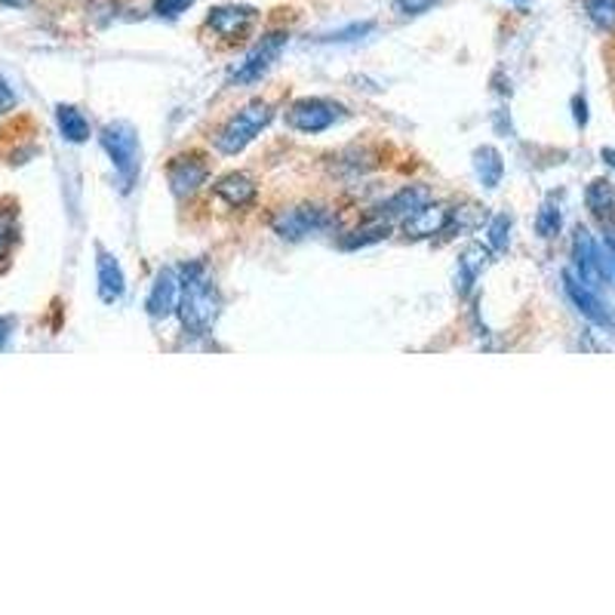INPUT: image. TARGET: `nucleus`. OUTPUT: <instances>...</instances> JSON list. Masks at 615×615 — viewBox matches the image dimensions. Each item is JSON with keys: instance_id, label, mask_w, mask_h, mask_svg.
I'll return each instance as SVG.
<instances>
[{"instance_id": "f03ea898", "label": "nucleus", "mask_w": 615, "mask_h": 615, "mask_svg": "<svg viewBox=\"0 0 615 615\" xmlns=\"http://www.w3.org/2000/svg\"><path fill=\"white\" fill-rule=\"evenodd\" d=\"M271 118H275V108L268 105V102H249L244 111H237V114L215 133V152L241 154L246 145L271 123Z\"/></svg>"}, {"instance_id": "7c9ffc66", "label": "nucleus", "mask_w": 615, "mask_h": 615, "mask_svg": "<svg viewBox=\"0 0 615 615\" xmlns=\"http://www.w3.org/2000/svg\"><path fill=\"white\" fill-rule=\"evenodd\" d=\"M10 333H13V321H10V317H0V348L7 345Z\"/></svg>"}, {"instance_id": "20e7f679", "label": "nucleus", "mask_w": 615, "mask_h": 615, "mask_svg": "<svg viewBox=\"0 0 615 615\" xmlns=\"http://www.w3.org/2000/svg\"><path fill=\"white\" fill-rule=\"evenodd\" d=\"M287 126L295 130V133H323L329 126H336L338 121L348 118V111L333 102V99H323V96H308V99H299L287 108Z\"/></svg>"}, {"instance_id": "2eb2a0df", "label": "nucleus", "mask_w": 615, "mask_h": 615, "mask_svg": "<svg viewBox=\"0 0 615 615\" xmlns=\"http://www.w3.org/2000/svg\"><path fill=\"white\" fill-rule=\"evenodd\" d=\"M215 198L225 200L228 206H249L253 200H256V182L244 176V172H228V176H222L219 182H215Z\"/></svg>"}, {"instance_id": "5701e85b", "label": "nucleus", "mask_w": 615, "mask_h": 615, "mask_svg": "<svg viewBox=\"0 0 615 615\" xmlns=\"http://www.w3.org/2000/svg\"><path fill=\"white\" fill-rule=\"evenodd\" d=\"M507 237H511V219L505 213L495 215L490 222V246L492 249H505Z\"/></svg>"}, {"instance_id": "7ed1b4c3", "label": "nucleus", "mask_w": 615, "mask_h": 615, "mask_svg": "<svg viewBox=\"0 0 615 615\" xmlns=\"http://www.w3.org/2000/svg\"><path fill=\"white\" fill-rule=\"evenodd\" d=\"M102 148L114 164V172L121 176L123 191H130L138 176V133L130 121L105 123L102 130Z\"/></svg>"}, {"instance_id": "1a4fd4ad", "label": "nucleus", "mask_w": 615, "mask_h": 615, "mask_svg": "<svg viewBox=\"0 0 615 615\" xmlns=\"http://www.w3.org/2000/svg\"><path fill=\"white\" fill-rule=\"evenodd\" d=\"M179 292H182V280H179V271L172 268H164L160 275L154 277V287L148 292V314L157 317V321H167L169 314H176L179 308Z\"/></svg>"}, {"instance_id": "412c9836", "label": "nucleus", "mask_w": 615, "mask_h": 615, "mask_svg": "<svg viewBox=\"0 0 615 615\" xmlns=\"http://www.w3.org/2000/svg\"><path fill=\"white\" fill-rule=\"evenodd\" d=\"M588 19L600 31H615V0H582Z\"/></svg>"}, {"instance_id": "dca6fc26", "label": "nucleus", "mask_w": 615, "mask_h": 615, "mask_svg": "<svg viewBox=\"0 0 615 615\" xmlns=\"http://www.w3.org/2000/svg\"><path fill=\"white\" fill-rule=\"evenodd\" d=\"M584 203H588L591 215L597 222H603V225L615 219V188L606 179H594V182L584 188Z\"/></svg>"}, {"instance_id": "f3484780", "label": "nucleus", "mask_w": 615, "mask_h": 615, "mask_svg": "<svg viewBox=\"0 0 615 615\" xmlns=\"http://www.w3.org/2000/svg\"><path fill=\"white\" fill-rule=\"evenodd\" d=\"M487 261H490V249H483L480 244H471L465 253H461L459 259V292L461 295H468L471 287L477 283V277L480 271L487 268Z\"/></svg>"}, {"instance_id": "6ab92c4d", "label": "nucleus", "mask_w": 615, "mask_h": 615, "mask_svg": "<svg viewBox=\"0 0 615 615\" xmlns=\"http://www.w3.org/2000/svg\"><path fill=\"white\" fill-rule=\"evenodd\" d=\"M56 123H59V133L68 142H87L90 138V121L75 105H56Z\"/></svg>"}, {"instance_id": "6e6552de", "label": "nucleus", "mask_w": 615, "mask_h": 615, "mask_svg": "<svg viewBox=\"0 0 615 615\" xmlns=\"http://www.w3.org/2000/svg\"><path fill=\"white\" fill-rule=\"evenodd\" d=\"M206 179H210V167L200 154H179L169 160L167 182L176 198H191L200 185H206Z\"/></svg>"}, {"instance_id": "c756f323", "label": "nucleus", "mask_w": 615, "mask_h": 615, "mask_svg": "<svg viewBox=\"0 0 615 615\" xmlns=\"http://www.w3.org/2000/svg\"><path fill=\"white\" fill-rule=\"evenodd\" d=\"M572 108H575V123L584 126V123H588V105H584L582 96H575V99H572Z\"/></svg>"}, {"instance_id": "aec40b11", "label": "nucleus", "mask_w": 615, "mask_h": 615, "mask_svg": "<svg viewBox=\"0 0 615 615\" xmlns=\"http://www.w3.org/2000/svg\"><path fill=\"white\" fill-rule=\"evenodd\" d=\"M388 231H391V225L388 222H379V219H369L364 228L351 231V234H345L338 244H342V249H357V246H369V244H379V241H384L388 237Z\"/></svg>"}, {"instance_id": "9b49d317", "label": "nucleus", "mask_w": 615, "mask_h": 615, "mask_svg": "<svg viewBox=\"0 0 615 615\" xmlns=\"http://www.w3.org/2000/svg\"><path fill=\"white\" fill-rule=\"evenodd\" d=\"M449 206L444 203H422L413 215H406L403 219V231H406V237H413V241H422V237H434V234H444L449 228Z\"/></svg>"}, {"instance_id": "cd10ccee", "label": "nucleus", "mask_w": 615, "mask_h": 615, "mask_svg": "<svg viewBox=\"0 0 615 615\" xmlns=\"http://www.w3.org/2000/svg\"><path fill=\"white\" fill-rule=\"evenodd\" d=\"M437 0H394V13L400 15H422L428 13Z\"/></svg>"}, {"instance_id": "0eeeda50", "label": "nucleus", "mask_w": 615, "mask_h": 615, "mask_svg": "<svg viewBox=\"0 0 615 615\" xmlns=\"http://www.w3.org/2000/svg\"><path fill=\"white\" fill-rule=\"evenodd\" d=\"M259 22V10L249 3H222L206 15V29L222 41H241Z\"/></svg>"}, {"instance_id": "473e14b6", "label": "nucleus", "mask_w": 615, "mask_h": 615, "mask_svg": "<svg viewBox=\"0 0 615 615\" xmlns=\"http://www.w3.org/2000/svg\"><path fill=\"white\" fill-rule=\"evenodd\" d=\"M603 160H606L610 167H615V152H613V148H603Z\"/></svg>"}, {"instance_id": "4468645a", "label": "nucleus", "mask_w": 615, "mask_h": 615, "mask_svg": "<svg viewBox=\"0 0 615 615\" xmlns=\"http://www.w3.org/2000/svg\"><path fill=\"white\" fill-rule=\"evenodd\" d=\"M96 268H99V299L108 302V305H114V302H118V299L123 295V290H126L121 265H118L114 256H108L105 249L99 246V259H96Z\"/></svg>"}, {"instance_id": "b1692460", "label": "nucleus", "mask_w": 615, "mask_h": 615, "mask_svg": "<svg viewBox=\"0 0 615 615\" xmlns=\"http://www.w3.org/2000/svg\"><path fill=\"white\" fill-rule=\"evenodd\" d=\"M15 244V215L0 213V259L10 256V246Z\"/></svg>"}, {"instance_id": "c85d7f7f", "label": "nucleus", "mask_w": 615, "mask_h": 615, "mask_svg": "<svg viewBox=\"0 0 615 615\" xmlns=\"http://www.w3.org/2000/svg\"><path fill=\"white\" fill-rule=\"evenodd\" d=\"M15 108V92L10 90V83L0 77V114H7V111H13Z\"/></svg>"}, {"instance_id": "4be33fe9", "label": "nucleus", "mask_w": 615, "mask_h": 615, "mask_svg": "<svg viewBox=\"0 0 615 615\" xmlns=\"http://www.w3.org/2000/svg\"><path fill=\"white\" fill-rule=\"evenodd\" d=\"M560 210H557V200L548 198L545 203H541V210H538L536 215V231L538 237H557L560 234Z\"/></svg>"}, {"instance_id": "bb28decb", "label": "nucleus", "mask_w": 615, "mask_h": 615, "mask_svg": "<svg viewBox=\"0 0 615 615\" xmlns=\"http://www.w3.org/2000/svg\"><path fill=\"white\" fill-rule=\"evenodd\" d=\"M600 261H603V277L615 280V234H610L603 244H600Z\"/></svg>"}, {"instance_id": "a211bd4d", "label": "nucleus", "mask_w": 615, "mask_h": 615, "mask_svg": "<svg viewBox=\"0 0 615 615\" xmlns=\"http://www.w3.org/2000/svg\"><path fill=\"white\" fill-rule=\"evenodd\" d=\"M474 169L477 176H480V182L487 185V188H499L502 176H505V160H502V154L495 152L492 145H483V148L474 152Z\"/></svg>"}, {"instance_id": "39448f33", "label": "nucleus", "mask_w": 615, "mask_h": 615, "mask_svg": "<svg viewBox=\"0 0 615 615\" xmlns=\"http://www.w3.org/2000/svg\"><path fill=\"white\" fill-rule=\"evenodd\" d=\"M338 219L333 210L323 206H290L275 215V231L283 241H302L308 234L336 228Z\"/></svg>"}, {"instance_id": "ddd939ff", "label": "nucleus", "mask_w": 615, "mask_h": 615, "mask_svg": "<svg viewBox=\"0 0 615 615\" xmlns=\"http://www.w3.org/2000/svg\"><path fill=\"white\" fill-rule=\"evenodd\" d=\"M431 194L428 188H418V185H410V188H400L394 198H388L379 206V213H372L369 219H379V222H398V219H406V215H413L422 203H428Z\"/></svg>"}, {"instance_id": "423d86ee", "label": "nucleus", "mask_w": 615, "mask_h": 615, "mask_svg": "<svg viewBox=\"0 0 615 615\" xmlns=\"http://www.w3.org/2000/svg\"><path fill=\"white\" fill-rule=\"evenodd\" d=\"M287 41H290L287 31H268V34H261V41L246 53V59L241 62L237 68H231V83H256V80L280 59Z\"/></svg>"}, {"instance_id": "9d476101", "label": "nucleus", "mask_w": 615, "mask_h": 615, "mask_svg": "<svg viewBox=\"0 0 615 615\" xmlns=\"http://www.w3.org/2000/svg\"><path fill=\"white\" fill-rule=\"evenodd\" d=\"M572 259H575V271H579V280H582V283L597 287V283L606 280V277H603V261H600V244L584 228L575 231Z\"/></svg>"}, {"instance_id": "a878e982", "label": "nucleus", "mask_w": 615, "mask_h": 615, "mask_svg": "<svg viewBox=\"0 0 615 615\" xmlns=\"http://www.w3.org/2000/svg\"><path fill=\"white\" fill-rule=\"evenodd\" d=\"M372 29H376L372 22H354V25H348V29L333 31V34H329V37H323V41H338V44H345V41H357V37H364V34H369Z\"/></svg>"}, {"instance_id": "f8f14e48", "label": "nucleus", "mask_w": 615, "mask_h": 615, "mask_svg": "<svg viewBox=\"0 0 615 615\" xmlns=\"http://www.w3.org/2000/svg\"><path fill=\"white\" fill-rule=\"evenodd\" d=\"M563 287H567V295L572 299V305L582 311V317L597 323V326H613V314L606 311V305L597 299V292L591 290L588 283H582L579 277L563 275Z\"/></svg>"}, {"instance_id": "f257e3e1", "label": "nucleus", "mask_w": 615, "mask_h": 615, "mask_svg": "<svg viewBox=\"0 0 615 615\" xmlns=\"http://www.w3.org/2000/svg\"><path fill=\"white\" fill-rule=\"evenodd\" d=\"M179 280H182V292H179V317L182 326L191 336H203L219 317V290L206 275V268L200 261L182 265L179 268Z\"/></svg>"}, {"instance_id": "2f4dec72", "label": "nucleus", "mask_w": 615, "mask_h": 615, "mask_svg": "<svg viewBox=\"0 0 615 615\" xmlns=\"http://www.w3.org/2000/svg\"><path fill=\"white\" fill-rule=\"evenodd\" d=\"M31 0H0V7H10V10H22V7H29Z\"/></svg>"}, {"instance_id": "393cba45", "label": "nucleus", "mask_w": 615, "mask_h": 615, "mask_svg": "<svg viewBox=\"0 0 615 615\" xmlns=\"http://www.w3.org/2000/svg\"><path fill=\"white\" fill-rule=\"evenodd\" d=\"M194 0H154V13L160 19H179Z\"/></svg>"}]
</instances>
